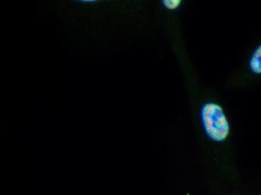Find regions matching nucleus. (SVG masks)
I'll use <instances>...</instances> for the list:
<instances>
[{
    "instance_id": "obj_1",
    "label": "nucleus",
    "mask_w": 261,
    "mask_h": 195,
    "mask_svg": "<svg viewBox=\"0 0 261 195\" xmlns=\"http://www.w3.org/2000/svg\"><path fill=\"white\" fill-rule=\"evenodd\" d=\"M201 120L210 139L221 142L228 137L230 125L220 106L214 103L205 104L201 110Z\"/></svg>"
},
{
    "instance_id": "obj_2",
    "label": "nucleus",
    "mask_w": 261,
    "mask_h": 195,
    "mask_svg": "<svg viewBox=\"0 0 261 195\" xmlns=\"http://www.w3.org/2000/svg\"><path fill=\"white\" fill-rule=\"evenodd\" d=\"M249 67L254 74H261V44L254 52L249 62Z\"/></svg>"
},
{
    "instance_id": "obj_3",
    "label": "nucleus",
    "mask_w": 261,
    "mask_h": 195,
    "mask_svg": "<svg viewBox=\"0 0 261 195\" xmlns=\"http://www.w3.org/2000/svg\"><path fill=\"white\" fill-rule=\"evenodd\" d=\"M162 3H163L165 7L170 9V10H173V9H176L181 4L180 0H164Z\"/></svg>"
}]
</instances>
